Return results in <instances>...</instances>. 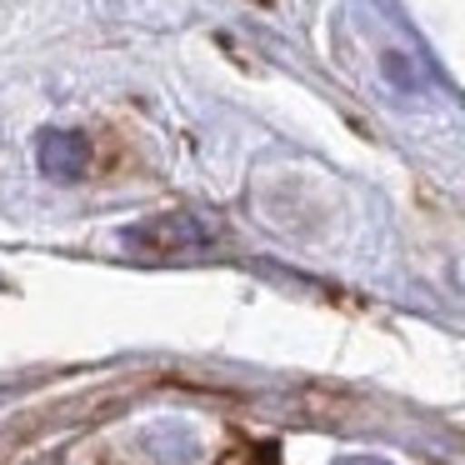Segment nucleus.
<instances>
[{"label":"nucleus","mask_w":465,"mask_h":465,"mask_svg":"<svg viewBox=\"0 0 465 465\" xmlns=\"http://www.w3.org/2000/svg\"><path fill=\"white\" fill-rule=\"evenodd\" d=\"M205 241H211V225L195 215H161V221H141L125 231V245L141 255H185L201 251Z\"/></svg>","instance_id":"nucleus-1"},{"label":"nucleus","mask_w":465,"mask_h":465,"mask_svg":"<svg viewBox=\"0 0 465 465\" xmlns=\"http://www.w3.org/2000/svg\"><path fill=\"white\" fill-rule=\"evenodd\" d=\"M141 450L155 465H195L201 460V435L185 420H155L141 430Z\"/></svg>","instance_id":"nucleus-3"},{"label":"nucleus","mask_w":465,"mask_h":465,"mask_svg":"<svg viewBox=\"0 0 465 465\" xmlns=\"http://www.w3.org/2000/svg\"><path fill=\"white\" fill-rule=\"evenodd\" d=\"M35 161H41V175H51V181H81L91 171V145L75 131H45L35 141Z\"/></svg>","instance_id":"nucleus-2"},{"label":"nucleus","mask_w":465,"mask_h":465,"mask_svg":"<svg viewBox=\"0 0 465 465\" xmlns=\"http://www.w3.org/2000/svg\"><path fill=\"white\" fill-rule=\"evenodd\" d=\"M335 465H385V460H371V455H345V460H335Z\"/></svg>","instance_id":"nucleus-4"}]
</instances>
